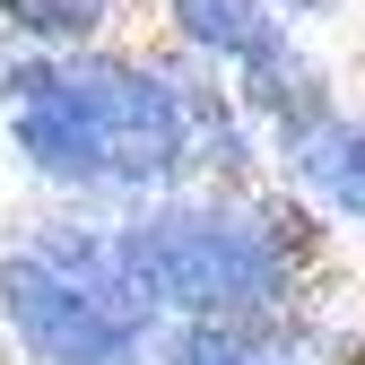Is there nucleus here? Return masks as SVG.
Wrapping results in <instances>:
<instances>
[{
    "label": "nucleus",
    "instance_id": "obj_10",
    "mask_svg": "<svg viewBox=\"0 0 365 365\" xmlns=\"http://www.w3.org/2000/svg\"><path fill=\"white\" fill-rule=\"evenodd\" d=\"M339 365H365V339H348V348H339Z\"/></svg>",
    "mask_w": 365,
    "mask_h": 365
},
{
    "label": "nucleus",
    "instance_id": "obj_5",
    "mask_svg": "<svg viewBox=\"0 0 365 365\" xmlns=\"http://www.w3.org/2000/svg\"><path fill=\"white\" fill-rule=\"evenodd\" d=\"M296 174H304L339 217L365 226V122H331V130H313V140L296 148Z\"/></svg>",
    "mask_w": 365,
    "mask_h": 365
},
{
    "label": "nucleus",
    "instance_id": "obj_1",
    "mask_svg": "<svg viewBox=\"0 0 365 365\" xmlns=\"http://www.w3.org/2000/svg\"><path fill=\"white\" fill-rule=\"evenodd\" d=\"M122 244L148 296L192 322H252L261 304L287 296V261L269 226H244L226 209H148L140 226H122Z\"/></svg>",
    "mask_w": 365,
    "mask_h": 365
},
{
    "label": "nucleus",
    "instance_id": "obj_3",
    "mask_svg": "<svg viewBox=\"0 0 365 365\" xmlns=\"http://www.w3.org/2000/svg\"><path fill=\"white\" fill-rule=\"evenodd\" d=\"M43 261L61 269V279L105 313V322L122 331V339H148V313H157V296H148V279L130 269V244L122 235H70V226H53V235L35 244Z\"/></svg>",
    "mask_w": 365,
    "mask_h": 365
},
{
    "label": "nucleus",
    "instance_id": "obj_4",
    "mask_svg": "<svg viewBox=\"0 0 365 365\" xmlns=\"http://www.w3.org/2000/svg\"><path fill=\"white\" fill-rule=\"evenodd\" d=\"M174 35L217 53V61H244V70L279 53V18L261 0H174Z\"/></svg>",
    "mask_w": 365,
    "mask_h": 365
},
{
    "label": "nucleus",
    "instance_id": "obj_2",
    "mask_svg": "<svg viewBox=\"0 0 365 365\" xmlns=\"http://www.w3.org/2000/svg\"><path fill=\"white\" fill-rule=\"evenodd\" d=\"M0 313H9V331L26 339L35 365H130L140 356V339H122L35 244L0 261Z\"/></svg>",
    "mask_w": 365,
    "mask_h": 365
},
{
    "label": "nucleus",
    "instance_id": "obj_6",
    "mask_svg": "<svg viewBox=\"0 0 365 365\" xmlns=\"http://www.w3.org/2000/svg\"><path fill=\"white\" fill-rule=\"evenodd\" d=\"M0 18L18 35H35V43H87L113 18V0H0Z\"/></svg>",
    "mask_w": 365,
    "mask_h": 365
},
{
    "label": "nucleus",
    "instance_id": "obj_7",
    "mask_svg": "<svg viewBox=\"0 0 365 365\" xmlns=\"http://www.w3.org/2000/svg\"><path fill=\"white\" fill-rule=\"evenodd\" d=\"M165 365H287V356H269L244 339V322H182L165 339Z\"/></svg>",
    "mask_w": 365,
    "mask_h": 365
},
{
    "label": "nucleus",
    "instance_id": "obj_9",
    "mask_svg": "<svg viewBox=\"0 0 365 365\" xmlns=\"http://www.w3.org/2000/svg\"><path fill=\"white\" fill-rule=\"evenodd\" d=\"M313 9H331V0H287V18H313Z\"/></svg>",
    "mask_w": 365,
    "mask_h": 365
},
{
    "label": "nucleus",
    "instance_id": "obj_8",
    "mask_svg": "<svg viewBox=\"0 0 365 365\" xmlns=\"http://www.w3.org/2000/svg\"><path fill=\"white\" fill-rule=\"evenodd\" d=\"M261 226H269V244H279V261H313L322 252V226L304 209H261Z\"/></svg>",
    "mask_w": 365,
    "mask_h": 365
}]
</instances>
